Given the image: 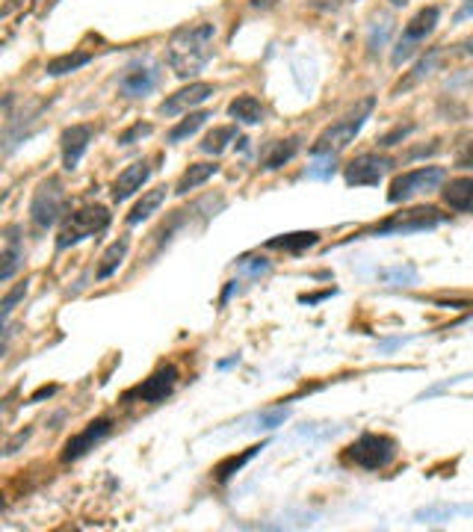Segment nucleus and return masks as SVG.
<instances>
[{"mask_svg":"<svg viewBox=\"0 0 473 532\" xmlns=\"http://www.w3.org/2000/svg\"><path fill=\"white\" fill-rule=\"evenodd\" d=\"M213 39H216V27L207 21L189 24V27H177L166 47V59L177 77H196L213 59Z\"/></svg>","mask_w":473,"mask_h":532,"instance_id":"f257e3e1","label":"nucleus"},{"mask_svg":"<svg viewBox=\"0 0 473 532\" xmlns=\"http://www.w3.org/2000/svg\"><path fill=\"white\" fill-rule=\"evenodd\" d=\"M373 106H376V98H364L349 115H343L340 122L326 127L323 134L317 136L314 146H311V154H331V157H337V154L343 148H349L355 142V136L361 134V127H364L367 118H370Z\"/></svg>","mask_w":473,"mask_h":532,"instance_id":"f03ea898","label":"nucleus"},{"mask_svg":"<svg viewBox=\"0 0 473 532\" xmlns=\"http://www.w3.org/2000/svg\"><path fill=\"white\" fill-rule=\"evenodd\" d=\"M110 222H113V213L104 205H86L75 213H68L63 225H59L56 248H71L83 240H89V236H98L110 228Z\"/></svg>","mask_w":473,"mask_h":532,"instance_id":"7ed1b4c3","label":"nucleus"},{"mask_svg":"<svg viewBox=\"0 0 473 532\" xmlns=\"http://www.w3.org/2000/svg\"><path fill=\"white\" fill-rule=\"evenodd\" d=\"M394 458H397V441L390 435H378V432H364L343 453L347 465H355L361 470H385Z\"/></svg>","mask_w":473,"mask_h":532,"instance_id":"20e7f679","label":"nucleus"},{"mask_svg":"<svg viewBox=\"0 0 473 532\" xmlns=\"http://www.w3.org/2000/svg\"><path fill=\"white\" fill-rule=\"evenodd\" d=\"M447 181V169L441 166H423V169H411L394 177V184L387 189V201L390 205H399V201H411L423 193H432Z\"/></svg>","mask_w":473,"mask_h":532,"instance_id":"39448f33","label":"nucleus"},{"mask_svg":"<svg viewBox=\"0 0 473 532\" xmlns=\"http://www.w3.org/2000/svg\"><path fill=\"white\" fill-rule=\"evenodd\" d=\"M447 222V213H441L438 207H411V210H402V213H394L390 219H385L382 225H376L367 234H376V236H387V234H418V231H429V228H438V225Z\"/></svg>","mask_w":473,"mask_h":532,"instance_id":"423d86ee","label":"nucleus"},{"mask_svg":"<svg viewBox=\"0 0 473 532\" xmlns=\"http://www.w3.org/2000/svg\"><path fill=\"white\" fill-rule=\"evenodd\" d=\"M65 210V189L59 184V177H47L39 184V189L33 193L30 205V219L35 228H51V225L63 216Z\"/></svg>","mask_w":473,"mask_h":532,"instance_id":"0eeeda50","label":"nucleus"},{"mask_svg":"<svg viewBox=\"0 0 473 532\" xmlns=\"http://www.w3.org/2000/svg\"><path fill=\"white\" fill-rule=\"evenodd\" d=\"M438 18H441V9H438V6H423L418 15H414L406 27H402V35H399V42L394 47V65H402L414 51H418V45H423L426 35L435 30Z\"/></svg>","mask_w":473,"mask_h":532,"instance_id":"6e6552de","label":"nucleus"},{"mask_svg":"<svg viewBox=\"0 0 473 532\" xmlns=\"http://www.w3.org/2000/svg\"><path fill=\"white\" fill-rule=\"evenodd\" d=\"M177 378H181V373H177L175 364H163L157 366L146 382L130 387L125 394V402H148V406H157V402H166L172 396V390L177 387Z\"/></svg>","mask_w":473,"mask_h":532,"instance_id":"1a4fd4ad","label":"nucleus"},{"mask_svg":"<svg viewBox=\"0 0 473 532\" xmlns=\"http://www.w3.org/2000/svg\"><path fill=\"white\" fill-rule=\"evenodd\" d=\"M110 432H113V420H110V417H98V420L86 423L77 435H71V437H68L65 447H63V453H59V458H63L65 465H68V461L83 458V456L89 453V449L98 447Z\"/></svg>","mask_w":473,"mask_h":532,"instance_id":"9d476101","label":"nucleus"},{"mask_svg":"<svg viewBox=\"0 0 473 532\" xmlns=\"http://www.w3.org/2000/svg\"><path fill=\"white\" fill-rule=\"evenodd\" d=\"M390 166H394V160L385 157V154H361L347 166L343 177H347L349 186H376L390 172Z\"/></svg>","mask_w":473,"mask_h":532,"instance_id":"9b49d317","label":"nucleus"},{"mask_svg":"<svg viewBox=\"0 0 473 532\" xmlns=\"http://www.w3.org/2000/svg\"><path fill=\"white\" fill-rule=\"evenodd\" d=\"M160 83V68L151 65V63H136L130 65L122 80H118V92L125 95V98H142V95H148L154 86Z\"/></svg>","mask_w":473,"mask_h":532,"instance_id":"f8f14e48","label":"nucleus"},{"mask_svg":"<svg viewBox=\"0 0 473 532\" xmlns=\"http://www.w3.org/2000/svg\"><path fill=\"white\" fill-rule=\"evenodd\" d=\"M92 125H71L63 130V136H59V148H63V169L65 172H75L77 163L83 160V154H86L89 142H92Z\"/></svg>","mask_w":473,"mask_h":532,"instance_id":"ddd939ff","label":"nucleus"},{"mask_svg":"<svg viewBox=\"0 0 473 532\" xmlns=\"http://www.w3.org/2000/svg\"><path fill=\"white\" fill-rule=\"evenodd\" d=\"M213 95V86L210 83H189V86L177 89L175 95H169L163 104H160V115H177V113H186L193 110V106L205 104Z\"/></svg>","mask_w":473,"mask_h":532,"instance_id":"4468645a","label":"nucleus"},{"mask_svg":"<svg viewBox=\"0 0 473 532\" xmlns=\"http://www.w3.org/2000/svg\"><path fill=\"white\" fill-rule=\"evenodd\" d=\"M148 177H151V166H148V160L130 163L127 169L116 177V184H113V201H127L130 196L136 193V189H142V184H146Z\"/></svg>","mask_w":473,"mask_h":532,"instance_id":"2eb2a0df","label":"nucleus"},{"mask_svg":"<svg viewBox=\"0 0 473 532\" xmlns=\"http://www.w3.org/2000/svg\"><path fill=\"white\" fill-rule=\"evenodd\" d=\"M296 154H299V136L269 142V146L260 151V169H264V172H276V169H281L284 163H290Z\"/></svg>","mask_w":473,"mask_h":532,"instance_id":"dca6fc26","label":"nucleus"},{"mask_svg":"<svg viewBox=\"0 0 473 532\" xmlns=\"http://www.w3.org/2000/svg\"><path fill=\"white\" fill-rule=\"evenodd\" d=\"M444 201L458 213H470L473 210V177H456L449 181L444 189Z\"/></svg>","mask_w":473,"mask_h":532,"instance_id":"f3484780","label":"nucleus"},{"mask_svg":"<svg viewBox=\"0 0 473 532\" xmlns=\"http://www.w3.org/2000/svg\"><path fill=\"white\" fill-rule=\"evenodd\" d=\"M228 115L236 118L240 125H260L264 122L267 110H264V104L255 98V95H240V98H234L228 104Z\"/></svg>","mask_w":473,"mask_h":532,"instance_id":"a211bd4d","label":"nucleus"},{"mask_svg":"<svg viewBox=\"0 0 473 532\" xmlns=\"http://www.w3.org/2000/svg\"><path fill=\"white\" fill-rule=\"evenodd\" d=\"M267 444H255V447H248V449H243V453L240 456H228V458H225V461H219V465L216 467H213V479H216V482H228L231 477H234V473H240L246 465H248V461H252L257 453H260V449H264Z\"/></svg>","mask_w":473,"mask_h":532,"instance_id":"6ab92c4d","label":"nucleus"},{"mask_svg":"<svg viewBox=\"0 0 473 532\" xmlns=\"http://www.w3.org/2000/svg\"><path fill=\"white\" fill-rule=\"evenodd\" d=\"M127 248H130V240L127 236H118V240L106 248V252L101 255V264H98V269H95V278L98 281H104V278H110L113 272L125 264V257H127Z\"/></svg>","mask_w":473,"mask_h":532,"instance_id":"aec40b11","label":"nucleus"},{"mask_svg":"<svg viewBox=\"0 0 473 532\" xmlns=\"http://www.w3.org/2000/svg\"><path fill=\"white\" fill-rule=\"evenodd\" d=\"M219 172V166L216 163H196V166H189V169L181 175V181L175 184V193L177 196H186L189 189H196V186H201L205 181H210L213 175Z\"/></svg>","mask_w":473,"mask_h":532,"instance_id":"412c9836","label":"nucleus"},{"mask_svg":"<svg viewBox=\"0 0 473 532\" xmlns=\"http://www.w3.org/2000/svg\"><path fill=\"white\" fill-rule=\"evenodd\" d=\"M166 201V186H157V189H148L146 196H142L134 210L127 213V225H139V222H146L151 213H157V207Z\"/></svg>","mask_w":473,"mask_h":532,"instance_id":"4be33fe9","label":"nucleus"},{"mask_svg":"<svg viewBox=\"0 0 473 532\" xmlns=\"http://www.w3.org/2000/svg\"><path fill=\"white\" fill-rule=\"evenodd\" d=\"M319 243V234L317 231H299V234H284V236H276V240H269L267 248H281V252H293L299 255L305 248H311Z\"/></svg>","mask_w":473,"mask_h":532,"instance_id":"5701e85b","label":"nucleus"},{"mask_svg":"<svg viewBox=\"0 0 473 532\" xmlns=\"http://www.w3.org/2000/svg\"><path fill=\"white\" fill-rule=\"evenodd\" d=\"M86 63H92V54H89V51H75V54L54 56L51 63L45 65V71H47L51 77H63V75H71V71L83 68Z\"/></svg>","mask_w":473,"mask_h":532,"instance_id":"b1692460","label":"nucleus"},{"mask_svg":"<svg viewBox=\"0 0 473 532\" xmlns=\"http://www.w3.org/2000/svg\"><path fill=\"white\" fill-rule=\"evenodd\" d=\"M441 54H444L441 47H435V51H429V54H426V56L420 59V63L411 68V75H408V77L402 80L399 86L394 89V95H397V92H402V89H408V86H418V83H420L423 77H429L432 71L438 68V63H441Z\"/></svg>","mask_w":473,"mask_h":532,"instance_id":"393cba45","label":"nucleus"},{"mask_svg":"<svg viewBox=\"0 0 473 532\" xmlns=\"http://www.w3.org/2000/svg\"><path fill=\"white\" fill-rule=\"evenodd\" d=\"M21 260H24V252H21V243L12 236L9 246L0 252V281H9L15 278V272L21 269Z\"/></svg>","mask_w":473,"mask_h":532,"instance_id":"a878e982","label":"nucleus"},{"mask_svg":"<svg viewBox=\"0 0 473 532\" xmlns=\"http://www.w3.org/2000/svg\"><path fill=\"white\" fill-rule=\"evenodd\" d=\"M236 139V127L234 125H225V127H213L210 134L205 136V142H201V151L207 154H222L225 148H228V142Z\"/></svg>","mask_w":473,"mask_h":532,"instance_id":"bb28decb","label":"nucleus"},{"mask_svg":"<svg viewBox=\"0 0 473 532\" xmlns=\"http://www.w3.org/2000/svg\"><path fill=\"white\" fill-rule=\"evenodd\" d=\"M207 118H210V113H207V110L189 113V115L184 118V122H181V125H175V127L169 130V142H184L186 136H193V134H196V130H198L201 125H205V122H207Z\"/></svg>","mask_w":473,"mask_h":532,"instance_id":"cd10ccee","label":"nucleus"},{"mask_svg":"<svg viewBox=\"0 0 473 532\" xmlns=\"http://www.w3.org/2000/svg\"><path fill=\"white\" fill-rule=\"evenodd\" d=\"M24 296H27V281H18L15 287H12V290L4 296V299H0V326L6 323L9 314H12V307H15V305L24 299Z\"/></svg>","mask_w":473,"mask_h":532,"instance_id":"c85d7f7f","label":"nucleus"},{"mask_svg":"<svg viewBox=\"0 0 473 532\" xmlns=\"http://www.w3.org/2000/svg\"><path fill=\"white\" fill-rule=\"evenodd\" d=\"M287 417H290V408H269V411L260 414L257 423H260V429H278Z\"/></svg>","mask_w":473,"mask_h":532,"instance_id":"c756f323","label":"nucleus"},{"mask_svg":"<svg viewBox=\"0 0 473 532\" xmlns=\"http://www.w3.org/2000/svg\"><path fill=\"white\" fill-rule=\"evenodd\" d=\"M317 157V166L314 169H307V175L311 177H331L335 175V157L331 154H314Z\"/></svg>","mask_w":473,"mask_h":532,"instance_id":"7c9ffc66","label":"nucleus"},{"mask_svg":"<svg viewBox=\"0 0 473 532\" xmlns=\"http://www.w3.org/2000/svg\"><path fill=\"white\" fill-rule=\"evenodd\" d=\"M151 125H142V122H136L134 127H130V130H125V134L122 136H118V146H134V142L136 139H142V136H148L151 134Z\"/></svg>","mask_w":473,"mask_h":532,"instance_id":"2f4dec72","label":"nucleus"},{"mask_svg":"<svg viewBox=\"0 0 473 532\" xmlns=\"http://www.w3.org/2000/svg\"><path fill=\"white\" fill-rule=\"evenodd\" d=\"M12 337H15V326H12V323H4V326H0V355L6 352V346H9V340H12Z\"/></svg>","mask_w":473,"mask_h":532,"instance_id":"473e14b6","label":"nucleus"},{"mask_svg":"<svg viewBox=\"0 0 473 532\" xmlns=\"http://www.w3.org/2000/svg\"><path fill=\"white\" fill-rule=\"evenodd\" d=\"M408 130H411V127H397L394 134H387V136L382 139V146H385V148H387V146H394V139H402V136L408 134Z\"/></svg>","mask_w":473,"mask_h":532,"instance_id":"72a5a7b5","label":"nucleus"},{"mask_svg":"<svg viewBox=\"0 0 473 532\" xmlns=\"http://www.w3.org/2000/svg\"><path fill=\"white\" fill-rule=\"evenodd\" d=\"M51 394H56V385H45V387H39V390H35V394L30 396V402H39V399L51 396Z\"/></svg>","mask_w":473,"mask_h":532,"instance_id":"f704fd0d","label":"nucleus"},{"mask_svg":"<svg viewBox=\"0 0 473 532\" xmlns=\"http://www.w3.org/2000/svg\"><path fill=\"white\" fill-rule=\"evenodd\" d=\"M278 4H281V0H248V6H252V9H272Z\"/></svg>","mask_w":473,"mask_h":532,"instance_id":"c9c22d12","label":"nucleus"},{"mask_svg":"<svg viewBox=\"0 0 473 532\" xmlns=\"http://www.w3.org/2000/svg\"><path fill=\"white\" fill-rule=\"evenodd\" d=\"M4 506H6V500H4V494H0V512H4Z\"/></svg>","mask_w":473,"mask_h":532,"instance_id":"e433bc0d","label":"nucleus"}]
</instances>
